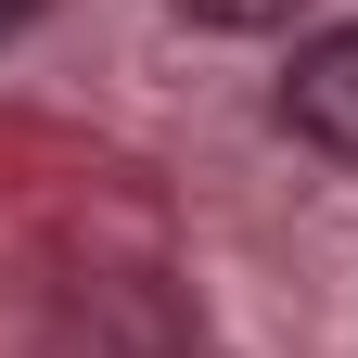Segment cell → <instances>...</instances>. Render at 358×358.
Here are the masks:
<instances>
[{
	"label": "cell",
	"instance_id": "obj_3",
	"mask_svg": "<svg viewBox=\"0 0 358 358\" xmlns=\"http://www.w3.org/2000/svg\"><path fill=\"white\" fill-rule=\"evenodd\" d=\"M38 13H52V0H0V38H13V26H38Z\"/></svg>",
	"mask_w": 358,
	"mask_h": 358
},
{
	"label": "cell",
	"instance_id": "obj_2",
	"mask_svg": "<svg viewBox=\"0 0 358 358\" xmlns=\"http://www.w3.org/2000/svg\"><path fill=\"white\" fill-rule=\"evenodd\" d=\"M192 26H217V38H268V26H294L307 0H179Z\"/></svg>",
	"mask_w": 358,
	"mask_h": 358
},
{
	"label": "cell",
	"instance_id": "obj_1",
	"mask_svg": "<svg viewBox=\"0 0 358 358\" xmlns=\"http://www.w3.org/2000/svg\"><path fill=\"white\" fill-rule=\"evenodd\" d=\"M282 128H294L307 154L358 166V26H320V38L282 64Z\"/></svg>",
	"mask_w": 358,
	"mask_h": 358
}]
</instances>
